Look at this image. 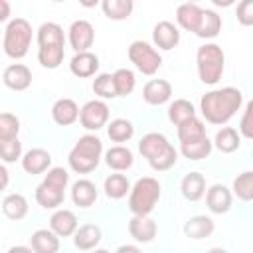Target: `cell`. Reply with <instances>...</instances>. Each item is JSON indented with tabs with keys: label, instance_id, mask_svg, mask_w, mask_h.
<instances>
[{
	"label": "cell",
	"instance_id": "6da1fadb",
	"mask_svg": "<svg viewBox=\"0 0 253 253\" xmlns=\"http://www.w3.org/2000/svg\"><path fill=\"white\" fill-rule=\"evenodd\" d=\"M243 105V93L237 87L211 89L200 99V113L210 125H225Z\"/></svg>",
	"mask_w": 253,
	"mask_h": 253
},
{
	"label": "cell",
	"instance_id": "7a4b0ae2",
	"mask_svg": "<svg viewBox=\"0 0 253 253\" xmlns=\"http://www.w3.org/2000/svg\"><path fill=\"white\" fill-rule=\"evenodd\" d=\"M138 152L156 172H166L178 162V150L162 132H146L138 142Z\"/></svg>",
	"mask_w": 253,
	"mask_h": 253
},
{
	"label": "cell",
	"instance_id": "3957f363",
	"mask_svg": "<svg viewBox=\"0 0 253 253\" xmlns=\"http://www.w3.org/2000/svg\"><path fill=\"white\" fill-rule=\"evenodd\" d=\"M101 158H103V140L97 134L87 132L79 136L73 148L69 150L67 164L77 174H89L101 164Z\"/></svg>",
	"mask_w": 253,
	"mask_h": 253
},
{
	"label": "cell",
	"instance_id": "277c9868",
	"mask_svg": "<svg viewBox=\"0 0 253 253\" xmlns=\"http://www.w3.org/2000/svg\"><path fill=\"white\" fill-rule=\"evenodd\" d=\"M162 186L152 176L138 178L128 192V210L134 215H150L160 202Z\"/></svg>",
	"mask_w": 253,
	"mask_h": 253
},
{
	"label": "cell",
	"instance_id": "5b68a950",
	"mask_svg": "<svg viewBox=\"0 0 253 253\" xmlns=\"http://www.w3.org/2000/svg\"><path fill=\"white\" fill-rule=\"evenodd\" d=\"M196 67H198V77L204 85H215L225 69L223 49L213 42H206L196 51Z\"/></svg>",
	"mask_w": 253,
	"mask_h": 253
},
{
	"label": "cell",
	"instance_id": "8992f818",
	"mask_svg": "<svg viewBox=\"0 0 253 253\" xmlns=\"http://www.w3.org/2000/svg\"><path fill=\"white\" fill-rule=\"evenodd\" d=\"M34 38V30L32 24L26 18H14L6 24L4 28V40H2V47L4 53L10 59H22L28 55L30 43Z\"/></svg>",
	"mask_w": 253,
	"mask_h": 253
},
{
	"label": "cell",
	"instance_id": "52a82bcc",
	"mask_svg": "<svg viewBox=\"0 0 253 253\" xmlns=\"http://www.w3.org/2000/svg\"><path fill=\"white\" fill-rule=\"evenodd\" d=\"M128 59L142 75H154L162 65V55L156 51V45L144 40H134L128 45Z\"/></svg>",
	"mask_w": 253,
	"mask_h": 253
},
{
	"label": "cell",
	"instance_id": "ba28073f",
	"mask_svg": "<svg viewBox=\"0 0 253 253\" xmlns=\"http://www.w3.org/2000/svg\"><path fill=\"white\" fill-rule=\"evenodd\" d=\"M109 115H111V111H109V105L105 103V99H91L81 107L79 123L85 130L97 132L99 128L107 126Z\"/></svg>",
	"mask_w": 253,
	"mask_h": 253
},
{
	"label": "cell",
	"instance_id": "9c48e42d",
	"mask_svg": "<svg viewBox=\"0 0 253 253\" xmlns=\"http://www.w3.org/2000/svg\"><path fill=\"white\" fill-rule=\"evenodd\" d=\"M67 42L73 51H87L95 42V28L89 20H75L67 30Z\"/></svg>",
	"mask_w": 253,
	"mask_h": 253
},
{
	"label": "cell",
	"instance_id": "30bf717a",
	"mask_svg": "<svg viewBox=\"0 0 253 253\" xmlns=\"http://www.w3.org/2000/svg\"><path fill=\"white\" fill-rule=\"evenodd\" d=\"M152 43L164 51L174 49L180 43V28L168 20H160L152 28Z\"/></svg>",
	"mask_w": 253,
	"mask_h": 253
},
{
	"label": "cell",
	"instance_id": "8fae6325",
	"mask_svg": "<svg viewBox=\"0 0 253 253\" xmlns=\"http://www.w3.org/2000/svg\"><path fill=\"white\" fill-rule=\"evenodd\" d=\"M233 204V192L223 184H211L206 190V206L211 213H227Z\"/></svg>",
	"mask_w": 253,
	"mask_h": 253
},
{
	"label": "cell",
	"instance_id": "7c38bea8",
	"mask_svg": "<svg viewBox=\"0 0 253 253\" xmlns=\"http://www.w3.org/2000/svg\"><path fill=\"white\" fill-rule=\"evenodd\" d=\"M2 83L12 91H26L32 85V71L24 63H10L2 71Z\"/></svg>",
	"mask_w": 253,
	"mask_h": 253
},
{
	"label": "cell",
	"instance_id": "4fadbf2b",
	"mask_svg": "<svg viewBox=\"0 0 253 253\" xmlns=\"http://www.w3.org/2000/svg\"><path fill=\"white\" fill-rule=\"evenodd\" d=\"M69 71L79 79H87V77L97 75V71H99L97 53H93L89 49L87 51H75V55L69 61Z\"/></svg>",
	"mask_w": 253,
	"mask_h": 253
},
{
	"label": "cell",
	"instance_id": "5bb4252c",
	"mask_svg": "<svg viewBox=\"0 0 253 253\" xmlns=\"http://www.w3.org/2000/svg\"><path fill=\"white\" fill-rule=\"evenodd\" d=\"M142 99L146 105L160 107L172 99V85L166 79H150L142 87Z\"/></svg>",
	"mask_w": 253,
	"mask_h": 253
},
{
	"label": "cell",
	"instance_id": "9a60e30c",
	"mask_svg": "<svg viewBox=\"0 0 253 253\" xmlns=\"http://www.w3.org/2000/svg\"><path fill=\"white\" fill-rule=\"evenodd\" d=\"M128 233L134 241L138 243H150L154 241L156 233H158V225L150 215H134L128 221Z\"/></svg>",
	"mask_w": 253,
	"mask_h": 253
},
{
	"label": "cell",
	"instance_id": "2e32d148",
	"mask_svg": "<svg viewBox=\"0 0 253 253\" xmlns=\"http://www.w3.org/2000/svg\"><path fill=\"white\" fill-rule=\"evenodd\" d=\"M79 113H81L79 105L69 97L57 99L53 103V107H51V119L59 126H69V125L77 123L79 121Z\"/></svg>",
	"mask_w": 253,
	"mask_h": 253
},
{
	"label": "cell",
	"instance_id": "e0dca14e",
	"mask_svg": "<svg viewBox=\"0 0 253 253\" xmlns=\"http://www.w3.org/2000/svg\"><path fill=\"white\" fill-rule=\"evenodd\" d=\"M22 168L26 174H43L51 168V154L43 148H30L28 152H24L22 156Z\"/></svg>",
	"mask_w": 253,
	"mask_h": 253
},
{
	"label": "cell",
	"instance_id": "ac0fdd59",
	"mask_svg": "<svg viewBox=\"0 0 253 253\" xmlns=\"http://www.w3.org/2000/svg\"><path fill=\"white\" fill-rule=\"evenodd\" d=\"M99 198V190L95 186V182L87 180V178H79L77 182H73L71 186V202L81 208V210H87L91 208Z\"/></svg>",
	"mask_w": 253,
	"mask_h": 253
},
{
	"label": "cell",
	"instance_id": "d6986e66",
	"mask_svg": "<svg viewBox=\"0 0 253 253\" xmlns=\"http://www.w3.org/2000/svg\"><path fill=\"white\" fill-rule=\"evenodd\" d=\"M49 227L59 235V237H73V233L77 231L79 227V221H77V215L71 211V210H65V208H57L51 217H49Z\"/></svg>",
	"mask_w": 253,
	"mask_h": 253
},
{
	"label": "cell",
	"instance_id": "ffe728a7",
	"mask_svg": "<svg viewBox=\"0 0 253 253\" xmlns=\"http://www.w3.org/2000/svg\"><path fill=\"white\" fill-rule=\"evenodd\" d=\"M103 160L105 164L115 170V172H125L128 168H132L134 164V154L128 146H123V144H117V146H111L109 150H105L103 154Z\"/></svg>",
	"mask_w": 253,
	"mask_h": 253
},
{
	"label": "cell",
	"instance_id": "44dd1931",
	"mask_svg": "<svg viewBox=\"0 0 253 253\" xmlns=\"http://www.w3.org/2000/svg\"><path fill=\"white\" fill-rule=\"evenodd\" d=\"M103 239V231L97 223H83L73 233V245L79 251H91L95 249Z\"/></svg>",
	"mask_w": 253,
	"mask_h": 253
},
{
	"label": "cell",
	"instance_id": "7402d4cb",
	"mask_svg": "<svg viewBox=\"0 0 253 253\" xmlns=\"http://www.w3.org/2000/svg\"><path fill=\"white\" fill-rule=\"evenodd\" d=\"M202 12H204V8H200L198 2H182L176 8V24H178V28L194 34L198 30L200 20H202Z\"/></svg>",
	"mask_w": 253,
	"mask_h": 253
},
{
	"label": "cell",
	"instance_id": "603a6c76",
	"mask_svg": "<svg viewBox=\"0 0 253 253\" xmlns=\"http://www.w3.org/2000/svg\"><path fill=\"white\" fill-rule=\"evenodd\" d=\"M34 196H36L38 206H42L43 210H57L65 200V190L51 186L45 180H42V184H38Z\"/></svg>",
	"mask_w": 253,
	"mask_h": 253
},
{
	"label": "cell",
	"instance_id": "cb8c5ba5",
	"mask_svg": "<svg viewBox=\"0 0 253 253\" xmlns=\"http://www.w3.org/2000/svg\"><path fill=\"white\" fill-rule=\"evenodd\" d=\"M213 150V140L208 138V134L200 136V138H192V140H186V142H180V152L184 158L192 160V162H198V160H204L211 154Z\"/></svg>",
	"mask_w": 253,
	"mask_h": 253
},
{
	"label": "cell",
	"instance_id": "d4e9b609",
	"mask_svg": "<svg viewBox=\"0 0 253 253\" xmlns=\"http://www.w3.org/2000/svg\"><path fill=\"white\" fill-rule=\"evenodd\" d=\"M206 178L200 172H188L180 182V192L188 202H198L206 196Z\"/></svg>",
	"mask_w": 253,
	"mask_h": 253
},
{
	"label": "cell",
	"instance_id": "484cf974",
	"mask_svg": "<svg viewBox=\"0 0 253 253\" xmlns=\"http://www.w3.org/2000/svg\"><path fill=\"white\" fill-rule=\"evenodd\" d=\"M30 245L36 253H57L59 251V235L51 227L36 229L30 237Z\"/></svg>",
	"mask_w": 253,
	"mask_h": 253
},
{
	"label": "cell",
	"instance_id": "4316f807",
	"mask_svg": "<svg viewBox=\"0 0 253 253\" xmlns=\"http://www.w3.org/2000/svg\"><path fill=\"white\" fill-rule=\"evenodd\" d=\"M215 229V223L210 215H192L186 223H184V233L186 237L194 239V241H200V239H206L213 233Z\"/></svg>",
	"mask_w": 253,
	"mask_h": 253
},
{
	"label": "cell",
	"instance_id": "83f0119b",
	"mask_svg": "<svg viewBox=\"0 0 253 253\" xmlns=\"http://www.w3.org/2000/svg\"><path fill=\"white\" fill-rule=\"evenodd\" d=\"M28 211H30V206H28V200H26L24 194L14 192V194L4 196V200H2V213L8 219L20 221V219H24L28 215Z\"/></svg>",
	"mask_w": 253,
	"mask_h": 253
},
{
	"label": "cell",
	"instance_id": "f1b7e54d",
	"mask_svg": "<svg viewBox=\"0 0 253 253\" xmlns=\"http://www.w3.org/2000/svg\"><path fill=\"white\" fill-rule=\"evenodd\" d=\"M36 40H38L40 47H49V45H63L65 47V34L57 22H43L38 28Z\"/></svg>",
	"mask_w": 253,
	"mask_h": 253
},
{
	"label": "cell",
	"instance_id": "f546056e",
	"mask_svg": "<svg viewBox=\"0 0 253 253\" xmlns=\"http://www.w3.org/2000/svg\"><path fill=\"white\" fill-rule=\"evenodd\" d=\"M221 32V16L215 10H206L202 12V20L198 24V30L194 32L202 40H213Z\"/></svg>",
	"mask_w": 253,
	"mask_h": 253
},
{
	"label": "cell",
	"instance_id": "4dcf8cb0",
	"mask_svg": "<svg viewBox=\"0 0 253 253\" xmlns=\"http://www.w3.org/2000/svg\"><path fill=\"white\" fill-rule=\"evenodd\" d=\"M213 146L223 154H231L241 146V132L233 126H221L213 136Z\"/></svg>",
	"mask_w": 253,
	"mask_h": 253
},
{
	"label": "cell",
	"instance_id": "1f68e13d",
	"mask_svg": "<svg viewBox=\"0 0 253 253\" xmlns=\"http://www.w3.org/2000/svg\"><path fill=\"white\" fill-rule=\"evenodd\" d=\"M103 14L113 22H123L130 18L134 10V0H101Z\"/></svg>",
	"mask_w": 253,
	"mask_h": 253
},
{
	"label": "cell",
	"instance_id": "d6a6232c",
	"mask_svg": "<svg viewBox=\"0 0 253 253\" xmlns=\"http://www.w3.org/2000/svg\"><path fill=\"white\" fill-rule=\"evenodd\" d=\"M130 182L125 174H109L103 182V190H105V196L109 200H123L128 192H130Z\"/></svg>",
	"mask_w": 253,
	"mask_h": 253
},
{
	"label": "cell",
	"instance_id": "836d02e7",
	"mask_svg": "<svg viewBox=\"0 0 253 253\" xmlns=\"http://www.w3.org/2000/svg\"><path fill=\"white\" fill-rule=\"evenodd\" d=\"M192 117H196V107H194L192 101H188V99H174L168 105V121L174 126L182 125L184 121H188Z\"/></svg>",
	"mask_w": 253,
	"mask_h": 253
},
{
	"label": "cell",
	"instance_id": "e575fe53",
	"mask_svg": "<svg viewBox=\"0 0 253 253\" xmlns=\"http://www.w3.org/2000/svg\"><path fill=\"white\" fill-rule=\"evenodd\" d=\"M107 136L113 142H128L134 136V125L128 119H113L107 123Z\"/></svg>",
	"mask_w": 253,
	"mask_h": 253
},
{
	"label": "cell",
	"instance_id": "d590c367",
	"mask_svg": "<svg viewBox=\"0 0 253 253\" xmlns=\"http://www.w3.org/2000/svg\"><path fill=\"white\" fill-rule=\"evenodd\" d=\"M65 49L63 45H49V47H38V61L45 69H57L63 63Z\"/></svg>",
	"mask_w": 253,
	"mask_h": 253
},
{
	"label": "cell",
	"instance_id": "8d00e7d4",
	"mask_svg": "<svg viewBox=\"0 0 253 253\" xmlns=\"http://www.w3.org/2000/svg\"><path fill=\"white\" fill-rule=\"evenodd\" d=\"M231 192L241 202H253V170H245V172L237 174L233 180Z\"/></svg>",
	"mask_w": 253,
	"mask_h": 253
},
{
	"label": "cell",
	"instance_id": "74e56055",
	"mask_svg": "<svg viewBox=\"0 0 253 253\" xmlns=\"http://www.w3.org/2000/svg\"><path fill=\"white\" fill-rule=\"evenodd\" d=\"M176 134H178V140L180 142H186V140H192V138H200L206 134V125L202 119L198 117H192L188 121H184L182 125L176 126Z\"/></svg>",
	"mask_w": 253,
	"mask_h": 253
},
{
	"label": "cell",
	"instance_id": "f35d334b",
	"mask_svg": "<svg viewBox=\"0 0 253 253\" xmlns=\"http://www.w3.org/2000/svg\"><path fill=\"white\" fill-rule=\"evenodd\" d=\"M93 93L99 97V99H115L119 97L117 95V87H115V79H113V73H97L95 79H93Z\"/></svg>",
	"mask_w": 253,
	"mask_h": 253
},
{
	"label": "cell",
	"instance_id": "ab89813d",
	"mask_svg": "<svg viewBox=\"0 0 253 253\" xmlns=\"http://www.w3.org/2000/svg\"><path fill=\"white\" fill-rule=\"evenodd\" d=\"M113 79H115V87H117V95L119 97H126L134 91L136 87V75L134 71L126 69V67H121L113 73Z\"/></svg>",
	"mask_w": 253,
	"mask_h": 253
},
{
	"label": "cell",
	"instance_id": "60d3db41",
	"mask_svg": "<svg viewBox=\"0 0 253 253\" xmlns=\"http://www.w3.org/2000/svg\"><path fill=\"white\" fill-rule=\"evenodd\" d=\"M0 154L4 164H12L16 160H22L24 152H22V142L20 138H8V140H0Z\"/></svg>",
	"mask_w": 253,
	"mask_h": 253
},
{
	"label": "cell",
	"instance_id": "b9f144b4",
	"mask_svg": "<svg viewBox=\"0 0 253 253\" xmlns=\"http://www.w3.org/2000/svg\"><path fill=\"white\" fill-rule=\"evenodd\" d=\"M20 132V119L12 113H2L0 115V140L16 138Z\"/></svg>",
	"mask_w": 253,
	"mask_h": 253
},
{
	"label": "cell",
	"instance_id": "7bdbcfd3",
	"mask_svg": "<svg viewBox=\"0 0 253 253\" xmlns=\"http://www.w3.org/2000/svg\"><path fill=\"white\" fill-rule=\"evenodd\" d=\"M43 180L51 186H57L61 190H67V184H69V174L63 166H51L47 170V174L43 176Z\"/></svg>",
	"mask_w": 253,
	"mask_h": 253
},
{
	"label": "cell",
	"instance_id": "ee69618b",
	"mask_svg": "<svg viewBox=\"0 0 253 253\" xmlns=\"http://www.w3.org/2000/svg\"><path fill=\"white\" fill-rule=\"evenodd\" d=\"M239 132L243 138L253 140V99L247 101V105H245V111L239 121Z\"/></svg>",
	"mask_w": 253,
	"mask_h": 253
},
{
	"label": "cell",
	"instance_id": "f6af8a7d",
	"mask_svg": "<svg viewBox=\"0 0 253 253\" xmlns=\"http://www.w3.org/2000/svg\"><path fill=\"white\" fill-rule=\"evenodd\" d=\"M235 16L241 26H245V28L253 26V0H239Z\"/></svg>",
	"mask_w": 253,
	"mask_h": 253
},
{
	"label": "cell",
	"instance_id": "bcb514c9",
	"mask_svg": "<svg viewBox=\"0 0 253 253\" xmlns=\"http://www.w3.org/2000/svg\"><path fill=\"white\" fill-rule=\"evenodd\" d=\"M0 6H2V14H0V20L2 22H10V4H8V0H0Z\"/></svg>",
	"mask_w": 253,
	"mask_h": 253
},
{
	"label": "cell",
	"instance_id": "7dc6e473",
	"mask_svg": "<svg viewBox=\"0 0 253 253\" xmlns=\"http://www.w3.org/2000/svg\"><path fill=\"white\" fill-rule=\"evenodd\" d=\"M237 0H211V4L213 6H217V8H229V6H233Z\"/></svg>",
	"mask_w": 253,
	"mask_h": 253
},
{
	"label": "cell",
	"instance_id": "c3c4849f",
	"mask_svg": "<svg viewBox=\"0 0 253 253\" xmlns=\"http://www.w3.org/2000/svg\"><path fill=\"white\" fill-rule=\"evenodd\" d=\"M117 251H119V253H126V251H130V253H138L140 249H138V245H121Z\"/></svg>",
	"mask_w": 253,
	"mask_h": 253
},
{
	"label": "cell",
	"instance_id": "681fc988",
	"mask_svg": "<svg viewBox=\"0 0 253 253\" xmlns=\"http://www.w3.org/2000/svg\"><path fill=\"white\" fill-rule=\"evenodd\" d=\"M22 251H28V253H32L34 249H32V245H30V247H22V245H16V247H10V249H8V253H22Z\"/></svg>",
	"mask_w": 253,
	"mask_h": 253
},
{
	"label": "cell",
	"instance_id": "f907efd6",
	"mask_svg": "<svg viewBox=\"0 0 253 253\" xmlns=\"http://www.w3.org/2000/svg\"><path fill=\"white\" fill-rule=\"evenodd\" d=\"M79 4H81L83 8H95V6L101 4V0H79Z\"/></svg>",
	"mask_w": 253,
	"mask_h": 253
},
{
	"label": "cell",
	"instance_id": "816d5d0a",
	"mask_svg": "<svg viewBox=\"0 0 253 253\" xmlns=\"http://www.w3.org/2000/svg\"><path fill=\"white\" fill-rule=\"evenodd\" d=\"M0 174H2V188H6V186H8V168L2 166V168H0Z\"/></svg>",
	"mask_w": 253,
	"mask_h": 253
},
{
	"label": "cell",
	"instance_id": "f5cc1de1",
	"mask_svg": "<svg viewBox=\"0 0 253 253\" xmlns=\"http://www.w3.org/2000/svg\"><path fill=\"white\" fill-rule=\"evenodd\" d=\"M180 2H198V0H180Z\"/></svg>",
	"mask_w": 253,
	"mask_h": 253
},
{
	"label": "cell",
	"instance_id": "db71d44e",
	"mask_svg": "<svg viewBox=\"0 0 253 253\" xmlns=\"http://www.w3.org/2000/svg\"><path fill=\"white\" fill-rule=\"evenodd\" d=\"M51 2H65V0H51Z\"/></svg>",
	"mask_w": 253,
	"mask_h": 253
}]
</instances>
